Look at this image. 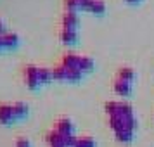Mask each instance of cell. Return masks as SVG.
<instances>
[{
  "instance_id": "cell-1",
  "label": "cell",
  "mask_w": 154,
  "mask_h": 147,
  "mask_svg": "<svg viewBox=\"0 0 154 147\" xmlns=\"http://www.w3.org/2000/svg\"><path fill=\"white\" fill-rule=\"evenodd\" d=\"M23 75H24V83L28 88L31 90H35L40 87V80H38V66L35 64H26L24 68H23Z\"/></svg>"
},
{
  "instance_id": "cell-2",
  "label": "cell",
  "mask_w": 154,
  "mask_h": 147,
  "mask_svg": "<svg viewBox=\"0 0 154 147\" xmlns=\"http://www.w3.org/2000/svg\"><path fill=\"white\" fill-rule=\"evenodd\" d=\"M78 12L73 11H64L61 16V28H68V29H76L78 28Z\"/></svg>"
},
{
  "instance_id": "cell-3",
  "label": "cell",
  "mask_w": 154,
  "mask_h": 147,
  "mask_svg": "<svg viewBox=\"0 0 154 147\" xmlns=\"http://www.w3.org/2000/svg\"><path fill=\"white\" fill-rule=\"evenodd\" d=\"M45 142L49 144V147H66L64 145V135L59 130H50V132H47V135H45Z\"/></svg>"
},
{
  "instance_id": "cell-4",
  "label": "cell",
  "mask_w": 154,
  "mask_h": 147,
  "mask_svg": "<svg viewBox=\"0 0 154 147\" xmlns=\"http://www.w3.org/2000/svg\"><path fill=\"white\" fill-rule=\"evenodd\" d=\"M14 111H12V104L9 102H2L0 104V123L2 125H9L14 121Z\"/></svg>"
},
{
  "instance_id": "cell-5",
  "label": "cell",
  "mask_w": 154,
  "mask_h": 147,
  "mask_svg": "<svg viewBox=\"0 0 154 147\" xmlns=\"http://www.w3.org/2000/svg\"><path fill=\"white\" fill-rule=\"evenodd\" d=\"M112 90L116 92L118 95H130L132 92V83L126 81V80H121V78H116L114 76V81H112Z\"/></svg>"
},
{
  "instance_id": "cell-6",
  "label": "cell",
  "mask_w": 154,
  "mask_h": 147,
  "mask_svg": "<svg viewBox=\"0 0 154 147\" xmlns=\"http://www.w3.org/2000/svg\"><path fill=\"white\" fill-rule=\"evenodd\" d=\"M56 130H59V132L63 133V135H71L73 133V130H75V126H73V121H71L69 118H59L56 121V126H54Z\"/></svg>"
},
{
  "instance_id": "cell-7",
  "label": "cell",
  "mask_w": 154,
  "mask_h": 147,
  "mask_svg": "<svg viewBox=\"0 0 154 147\" xmlns=\"http://www.w3.org/2000/svg\"><path fill=\"white\" fill-rule=\"evenodd\" d=\"M61 64L66 66V68H78V64H80V56L75 54V52H64L63 57H61Z\"/></svg>"
},
{
  "instance_id": "cell-8",
  "label": "cell",
  "mask_w": 154,
  "mask_h": 147,
  "mask_svg": "<svg viewBox=\"0 0 154 147\" xmlns=\"http://www.w3.org/2000/svg\"><path fill=\"white\" fill-rule=\"evenodd\" d=\"M2 42H4V47L5 49H14V47H17V43H19V35L17 33H12V31H5L2 35Z\"/></svg>"
},
{
  "instance_id": "cell-9",
  "label": "cell",
  "mask_w": 154,
  "mask_h": 147,
  "mask_svg": "<svg viewBox=\"0 0 154 147\" xmlns=\"http://www.w3.org/2000/svg\"><path fill=\"white\" fill-rule=\"evenodd\" d=\"M59 38L63 43H75L78 38L76 29H68V28H61L59 29Z\"/></svg>"
},
{
  "instance_id": "cell-10",
  "label": "cell",
  "mask_w": 154,
  "mask_h": 147,
  "mask_svg": "<svg viewBox=\"0 0 154 147\" xmlns=\"http://www.w3.org/2000/svg\"><path fill=\"white\" fill-rule=\"evenodd\" d=\"M107 125L112 132H118L121 128H125V121H123V116L121 114H112V116H107Z\"/></svg>"
},
{
  "instance_id": "cell-11",
  "label": "cell",
  "mask_w": 154,
  "mask_h": 147,
  "mask_svg": "<svg viewBox=\"0 0 154 147\" xmlns=\"http://www.w3.org/2000/svg\"><path fill=\"white\" fill-rule=\"evenodd\" d=\"M116 78H121V80H126V81L132 83L133 78H135V71H133L130 66H121V68H118V71H116Z\"/></svg>"
},
{
  "instance_id": "cell-12",
  "label": "cell",
  "mask_w": 154,
  "mask_h": 147,
  "mask_svg": "<svg viewBox=\"0 0 154 147\" xmlns=\"http://www.w3.org/2000/svg\"><path fill=\"white\" fill-rule=\"evenodd\" d=\"M12 111H14L16 119H21L28 114V106L24 102H21V100H16V102H12Z\"/></svg>"
},
{
  "instance_id": "cell-13",
  "label": "cell",
  "mask_w": 154,
  "mask_h": 147,
  "mask_svg": "<svg viewBox=\"0 0 154 147\" xmlns=\"http://www.w3.org/2000/svg\"><path fill=\"white\" fill-rule=\"evenodd\" d=\"M52 78L57 80V81H66V66L59 63L52 68Z\"/></svg>"
},
{
  "instance_id": "cell-14",
  "label": "cell",
  "mask_w": 154,
  "mask_h": 147,
  "mask_svg": "<svg viewBox=\"0 0 154 147\" xmlns=\"http://www.w3.org/2000/svg\"><path fill=\"white\" fill-rule=\"evenodd\" d=\"M38 80H40V83H49V81H52L54 80L52 78V69L45 68V66H38Z\"/></svg>"
},
{
  "instance_id": "cell-15",
  "label": "cell",
  "mask_w": 154,
  "mask_h": 147,
  "mask_svg": "<svg viewBox=\"0 0 154 147\" xmlns=\"http://www.w3.org/2000/svg\"><path fill=\"white\" fill-rule=\"evenodd\" d=\"M83 71H80L78 68H66V81H80L82 80Z\"/></svg>"
},
{
  "instance_id": "cell-16",
  "label": "cell",
  "mask_w": 154,
  "mask_h": 147,
  "mask_svg": "<svg viewBox=\"0 0 154 147\" xmlns=\"http://www.w3.org/2000/svg\"><path fill=\"white\" fill-rule=\"evenodd\" d=\"M114 137L118 142H130L133 139V130H128V128H121L118 132H114Z\"/></svg>"
},
{
  "instance_id": "cell-17",
  "label": "cell",
  "mask_w": 154,
  "mask_h": 147,
  "mask_svg": "<svg viewBox=\"0 0 154 147\" xmlns=\"http://www.w3.org/2000/svg\"><path fill=\"white\" fill-rule=\"evenodd\" d=\"M106 11V4L102 0H90V5H88V12H94V14H104Z\"/></svg>"
},
{
  "instance_id": "cell-18",
  "label": "cell",
  "mask_w": 154,
  "mask_h": 147,
  "mask_svg": "<svg viewBox=\"0 0 154 147\" xmlns=\"http://www.w3.org/2000/svg\"><path fill=\"white\" fill-rule=\"evenodd\" d=\"M94 68V59L88 56H80V64H78V69L87 73V71H92Z\"/></svg>"
},
{
  "instance_id": "cell-19",
  "label": "cell",
  "mask_w": 154,
  "mask_h": 147,
  "mask_svg": "<svg viewBox=\"0 0 154 147\" xmlns=\"http://www.w3.org/2000/svg\"><path fill=\"white\" fill-rule=\"evenodd\" d=\"M75 147H95V142H94V139L88 137V135H82V137H78L76 145Z\"/></svg>"
},
{
  "instance_id": "cell-20",
  "label": "cell",
  "mask_w": 154,
  "mask_h": 147,
  "mask_svg": "<svg viewBox=\"0 0 154 147\" xmlns=\"http://www.w3.org/2000/svg\"><path fill=\"white\" fill-rule=\"evenodd\" d=\"M104 111L107 116H112V114H118L119 112V107H118V102L116 100H107L104 104Z\"/></svg>"
},
{
  "instance_id": "cell-21",
  "label": "cell",
  "mask_w": 154,
  "mask_h": 147,
  "mask_svg": "<svg viewBox=\"0 0 154 147\" xmlns=\"http://www.w3.org/2000/svg\"><path fill=\"white\" fill-rule=\"evenodd\" d=\"M118 107H119V114H121V116H132V114H133L132 104H128L126 100L118 102Z\"/></svg>"
},
{
  "instance_id": "cell-22",
  "label": "cell",
  "mask_w": 154,
  "mask_h": 147,
  "mask_svg": "<svg viewBox=\"0 0 154 147\" xmlns=\"http://www.w3.org/2000/svg\"><path fill=\"white\" fill-rule=\"evenodd\" d=\"M64 11H73V12H78L80 11V0H63Z\"/></svg>"
},
{
  "instance_id": "cell-23",
  "label": "cell",
  "mask_w": 154,
  "mask_h": 147,
  "mask_svg": "<svg viewBox=\"0 0 154 147\" xmlns=\"http://www.w3.org/2000/svg\"><path fill=\"white\" fill-rule=\"evenodd\" d=\"M123 121H125V128H128V130H135V126H137V119H135V116H123Z\"/></svg>"
},
{
  "instance_id": "cell-24",
  "label": "cell",
  "mask_w": 154,
  "mask_h": 147,
  "mask_svg": "<svg viewBox=\"0 0 154 147\" xmlns=\"http://www.w3.org/2000/svg\"><path fill=\"white\" fill-rule=\"evenodd\" d=\"M76 140H78V137H75L73 133H71V135H64V145L66 147H75L76 145Z\"/></svg>"
},
{
  "instance_id": "cell-25",
  "label": "cell",
  "mask_w": 154,
  "mask_h": 147,
  "mask_svg": "<svg viewBox=\"0 0 154 147\" xmlns=\"http://www.w3.org/2000/svg\"><path fill=\"white\" fill-rule=\"evenodd\" d=\"M16 147H31V145H29V140L26 137H19V139H16Z\"/></svg>"
},
{
  "instance_id": "cell-26",
  "label": "cell",
  "mask_w": 154,
  "mask_h": 147,
  "mask_svg": "<svg viewBox=\"0 0 154 147\" xmlns=\"http://www.w3.org/2000/svg\"><path fill=\"white\" fill-rule=\"evenodd\" d=\"M4 28H5V24H4V21H2V19H0V35H4V33H5V31H4Z\"/></svg>"
},
{
  "instance_id": "cell-27",
  "label": "cell",
  "mask_w": 154,
  "mask_h": 147,
  "mask_svg": "<svg viewBox=\"0 0 154 147\" xmlns=\"http://www.w3.org/2000/svg\"><path fill=\"white\" fill-rule=\"evenodd\" d=\"M126 2H128V4H139L140 0H126Z\"/></svg>"
},
{
  "instance_id": "cell-28",
  "label": "cell",
  "mask_w": 154,
  "mask_h": 147,
  "mask_svg": "<svg viewBox=\"0 0 154 147\" xmlns=\"http://www.w3.org/2000/svg\"><path fill=\"white\" fill-rule=\"evenodd\" d=\"M0 49H4V42H2V35H0Z\"/></svg>"
}]
</instances>
